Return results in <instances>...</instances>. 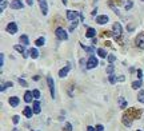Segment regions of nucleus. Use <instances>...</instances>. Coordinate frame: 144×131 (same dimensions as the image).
I'll list each match as a JSON object with an SVG mask.
<instances>
[{"instance_id": "nucleus-1", "label": "nucleus", "mask_w": 144, "mask_h": 131, "mask_svg": "<svg viewBox=\"0 0 144 131\" xmlns=\"http://www.w3.org/2000/svg\"><path fill=\"white\" fill-rule=\"evenodd\" d=\"M123 34V28L120 23H113V27H112V36L115 39H119Z\"/></svg>"}, {"instance_id": "nucleus-2", "label": "nucleus", "mask_w": 144, "mask_h": 131, "mask_svg": "<svg viewBox=\"0 0 144 131\" xmlns=\"http://www.w3.org/2000/svg\"><path fill=\"white\" fill-rule=\"evenodd\" d=\"M55 34H56V37H57V39H60V40H67L68 39V34L63 30L62 27L56 28V32H55Z\"/></svg>"}, {"instance_id": "nucleus-3", "label": "nucleus", "mask_w": 144, "mask_h": 131, "mask_svg": "<svg viewBox=\"0 0 144 131\" xmlns=\"http://www.w3.org/2000/svg\"><path fill=\"white\" fill-rule=\"evenodd\" d=\"M96 66H97V59L95 58L94 55L90 56V58H88V60H87V68L91 70V68H95Z\"/></svg>"}, {"instance_id": "nucleus-4", "label": "nucleus", "mask_w": 144, "mask_h": 131, "mask_svg": "<svg viewBox=\"0 0 144 131\" xmlns=\"http://www.w3.org/2000/svg\"><path fill=\"white\" fill-rule=\"evenodd\" d=\"M6 30H7L8 34L13 35V34H16V32H17V24H16V23H13V21H11V23H8V24H7Z\"/></svg>"}, {"instance_id": "nucleus-5", "label": "nucleus", "mask_w": 144, "mask_h": 131, "mask_svg": "<svg viewBox=\"0 0 144 131\" xmlns=\"http://www.w3.org/2000/svg\"><path fill=\"white\" fill-rule=\"evenodd\" d=\"M47 83H48V86H49L51 96H52V99H55V83H53L52 76H47Z\"/></svg>"}, {"instance_id": "nucleus-6", "label": "nucleus", "mask_w": 144, "mask_h": 131, "mask_svg": "<svg viewBox=\"0 0 144 131\" xmlns=\"http://www.w3.org/2000/svg\"><path fill=\"white\" fill-rule=\"evenodd\" d=\"M135 41H136V46L139 48L144 50V34H139L136 36V39H135Z\"/></svg>"}, {"instance_id": "nucleus-7", "label": "nucleus", "mask_w": 144, "mask_h": 131, "mask_svg": "<svg viewBox=\"0 0 144 131\" xmlns=\"http://www.w3.org/2000/svg\"><path fill=\"white\" fill-rule=\"evenodd\" d=\"M38 2H39V6H40V9H41V13H43V15H47L48 13L47 0H38Z\"/></svg>"}, {"instance_id": "nucleus-8", "label": "nucleus", "mask_w": 144, "mask_h": 131, "mask_svg": "<svg viewBox=\"0 0 144 131\" xmlns=\"http://www.w3.org/2000/svg\"><path fill=\"white\" fill-rule=\"evenodd\" d=\"M69 71H71V66L68 64V66H66L64 68H62V70L59 71V76H60V78H66Z\"/></svg>"}, {"instance_id": "nucleus-9", "label": "nucleus", "mask_w": 144, "mask_h": 131, "mask_svg": "<svg viewBox=\"0 0 144 131\" xmlns=\"http://www.w3.org/2000/svg\"><path fill=\"white\" fill-rule=\"evenodd\" d=\"M23 7V3H21V0H12L11 2V8L13 9H21Z\"/></svg>"}, {"instance_id": "nucleus-10", "label": "nucleus", "mask_w": 144, "mask_h": 131, "mask_svg": "<svg viewBox=\"0 0 144 131\" xmlns=\"http://www.w3.org/2000/svg\"><path fill=\"white\" fill-rule=\"evenodd\" d=\"M108 16L107 15H101V16H97L96 17V23L97 24H107V23H108Z\"/></svg>"}, {"instance_id": "nucleus-11", "label": "nucleus", "mask_w": 144, "mask_h": 131, "mask_svg": "<svg viewBox=\"0 0 144 131\" xmlns=\"http://www.w3.org/2000/svg\"><path fill=\"white\" fill-rule=\"evenodd\" d=\"M81 13H77L75 11H67V17L69 19V20H76L77 16H80Z\"/></svg>"}, {"instance_id": "nucleus-12", "label": "nucleus", "mask_w": 144, "mask_h": 131, "mask_svg": "<svg viewBox=\"0 0 144 131\" xmlns=\"http://www.w3.org/2000/svg\"><path fill=\"white\" fill-rule=\"evenodd\" d=\"M32 99H34V94H32L31 91H25V94H24V102L25 103H31Z\"/></svg>"}, {"instance_id": "nucleus-13", "label": "nucleus", "mask_w": 144, "mask_h": 131, "mask_svg": "<svg viewBox=\"0 0 144 131\" xmlns=\"http://www.w3.org/2000/svg\"><path fill=\"white\" fill-rule=\"evenodd\" d=\"M8 102H10V104H11L12 107H17V106H19V103H20L19 98H16V96H11Z\"/></svg>"}, {"instance_id": "nucleus-14", "label": "nucleus", "mask_w": 144, "mask_h": 131, "mask_svg": "<svg viewBox=\"0 0 144 131\" xmlns=\"http://www.w3.org/2000/svg\"><path fill=\"white\" fill-rule=\"evenodd\" d=\"M123 123L127 126V127H129V126L132 124V119L129 118V115H128V114H124V116H123Z\"/></svg>"}, {"instance_id": "nucleus-15", "label": "nucleus", "mask_w": 144, "mask_h": 131, "mask_svg": "<svg viewBox=\"0 0 144 131\" xmlns=\"http://www.w3.org/2000/svg\"><path fill=\"white\" fill-rule=\"evenodd\" d=\"M34 114H40V111H41V108H40V103H39V100H35L34 102Z\"/></svg>"}, {"instance_id": "nucleus-16", "label": "nucleus", "mask_w": 144, "mask_h": 131, "mask_svg": "<svg viewBox=\"0 0 144 131\" xmlns=\"http://www.w3.org/2000/svg\"><path fill=\"white\" fill-rule=\"evenodd\" d=\"M23 114H24L25 116H27V118H31V116H32V114H34V108H31V107H25V108H24V111H23Z\"/></svg>"}, {"instance_id": "nucleus-17", "label": "nucleus", "mask_w": 144, "mask_h": 131, "mask_svg": "<svg viewBox=\"0 0 144 131\" xmlns=\"http://www.w3.org/2000/svg\"><path fill=\"white\" fill-rule=\"evenodd\" d=\"M20 43H21V46H28L30 44L28 36H27V35H21L20 36Z\"/></svg>"}, {"instance_id": "nucleus-18", "label": "nucleus", "mask_w": 144, "mask_h": 131, "mask_svg": "<svg viewBox=\"0 0 144 131\" xmlns=\"http://www.w3.org/2000/svg\"><path fill=\"white\" fill-rule=\"evenodd\" d=\"M95 35H96V31H95V28H88L87 30V34H85V36L87 37H95Z\"/></svg>"}, {"instance_id": "nucleus-19", "label": "nucleus", "mask_w": 144, "mask_h": 131, "mask_svg": "<svg viewBox=\"0 0 144 131\" xmlns=\"http://www.w3.org/2000/svg\"><path fill=\"white\" fill-rule=\"evenodd\" d=\"M119 106H120V108H123V110L125 108V107H127V100H125L123 96L119 98Z\"/></svg>"}, {"instance_id": "nucleus-20", "label": "nucleus", "mask_w": 144, "mask_h": 131, "mask_svg": "<svg viewBox=\"0 0 144 131\" xmlns=\"http://www.w3.org/2000/svg\"><path fill=\"white\" fill-rule=\"evenodd\" d=\"M30 55H31L32 59H36L39 56V52H38V50H36V48H31L30 50Z\"/></svg>"}, {"instance_id": "nucleus-21", "label": "nucleus", "mask_w": 144, "mask_h": 131, "mask_svg": "<svg viewBox=\"0 0 144 131\" xmlns=\"http://www.w3.org/2000/svg\"><path fill=\"white\" fill-rule=\"evenodd\" d=\"M141 84H143L141 79H139V80H136V82H133V83H132V88H133V90H137V88H140V87H141Z\"/></svg>"}, {"instance_id": "nucleus-22", "label": "nucleus", "mask_w": 144, "mask_h": 131, "mask_svg": "<svg viewBox=\"0 0 144 131\" xmlns=\"http://www.w3.org/2000/svg\"><path fill=\"white\" fill-rule=\"evenodd\" d=\"M96 52H97V55L100 56V58H107V52H105V50H103V48H99V50H96Z\"/></svg>"}, {"instance_id": "nucleus-23", "label": "nucleus", "mask_w": 144, "mask_h": 131, "mask_svg": "<svg viewBox=\"0 0 144 131\" xmlns=\"http://www.w3.org/2000/svg\"><path fill=\"white\" fill-rule=\"evenodd\" d=\"M81 48H84L87 52H90V54H94V51H95V47L92 46V47H85L84 44H81Z\"/></svg>"}, {"instance_id": "nucleus-24", "label": "nucleus", "mask_w": 144, "mask_h": 131, "mask_svg": "<svg viewBox=\"0 0 144 131\" xmlns=\"http://www.w3.org/2000/svg\"><path fill=\"white\" fill-rule=\"evenodd\" d=\"M44 43H45V39H44V37H39V39L35 41V44L38 46V47H40V46H44Z\"/></svg>"}, {"instance_id": "nucleus-25", "label": "nucleus", "mask_w": 144, "mask_h": 131, "mask_svg": "<svg viewBox=\"0 0 144 131\" xmlns=\"http://www.w3.org/2000/svg\"><path fill=\"white\" fill-rule=\"evenodd\" d=\"M108 80H109V83H111V84H115L116 82H118V78H116L113 74H111L109 76H108Z\"/></svg>"}, {"instance_id": "nucleus-26", "label": "nucleus", "mask_w": 144, "mask_h": 131, "mask_svg": "<svg viewBox=\"0 0 144 131\" xmlns=\"http://www.w3.org/2000/svg\"><path fill=\"white\" fill-rule=\"evenodd\" d=\"M77 24H79V20H77V19H76V20H72V24L71 26H69V31H73V30H75V28L77 27Z\"/></svg>"}, {"instance_id": "nucleus-27", "label": "nucleus", "mask_w": 144, "mask_h": 131, "mask_svg": "<svg viewBox=\"0 0 144 131\" xmlns=\"http://www.w3.org/2000/svg\"><path fill=\"white\" fill-rule=\"evenodd\" d=\"M13 48H15L16 51H19V52H21L23 55L25 54V51H24V47H23V46H20V44H16L15 47H13Z\"/></svg>"}, {"instance_id": "nucleus-28", "label": "nucleus", "mask_w": 144, "mask_h": 131, "mask_svg": "<svg viewBox=\"0 0 144 131\" xmlns=\"http://www.w3.org/2000/svg\"><path fill=\"white\" fill-rule=\"evenodd\" d=\"M12 82H7V83H3L2 84V88H0V90H2V91H4V90H6V88H8V87H12Z\"/></svg>"}, {"instance_id": "nucleus-29", "label": "nucleus", "mask_w": 144, "mask_h": 131, "mask_svg": "<svg viewBox=\"0 0 144 131\" xmlns=\"http://www.w3.org/2000/svg\"><path fill=\"white\" fill-rule=\"evenodd\" d=\"M137 99H139V102H141V103H144V90H140V91H139Z\"/></svg>"}, {"instance_id": "nucleus-30", "label": "nucleus", "mask_w": 144, "mask_h": 131, "mask_svg": "<svg viewBox=\"0 0 144 131\" xmlns=\"http://www.w3.org/2000/svg\"><path fill=\"white\" fill-rule=\"evenodd\" d=\"M132 6H133V3L131 0H127V3H125V11H129V9L132 8Z\"/></svg>"}, {"instance_id": "nucleus-31", "label": "nucleus", "mask_w": 144, "mask_h": 131, "mask_svg": "<svg viewBox=\"0 0 144 131\" xmlns=\"http://www.w3.org/2000/svg\"><path fill=\"white\" fill-rule=\"evenodd\" d=\"M32 94H34L35 99H39V98H40V91L39 90H34V91H32Z\"/></svg>"}, {"instance_id": "nucleus-32", "label": "nucleus", "mask_w": 144, "mask_h": 131, "mask_svg": "<svg viewBox=\"0 0 144 131\" xmlns=\"http://www.w3.org/2000/svg\"><path fill=\"white\" fill-rule=\"evenodd\" d=\"M107 58H108V62H109L111 64H112V63L115 62V60H116V56H115V55H108Z\"/></svg>"}, {"instance_id": "nucleus-33", "label": "nucleus", "mask_w": 144, "mask_h": 131, "mask_svg": "<svg viewBox=\"0 0 144 131\" xmlns=\"http://www.w3.org/2000/svg\"><path fill=\"white\" fill-rule=\"evenodd\" d=\"M6 7H7V2L6 0H2V6H0V11H4V9H6Z\"/></svg>"}, {"instance_id": "nucleus-34", "label": "nucleus", "mask_w": 144, "mask_h": 131, "mask_svg": "<svg viewBox=\"0 0 144 131\" xmlns=\"http://www.w3.org/2000/svg\"><path fill=\"white\" fill-rule=\"evenodd\" d=\"M113 70H115V67H113V66H112V64H109V66H108V67H107V72H108V74L111 75V74H112V72H113Z\"/></svg>"}, {"instance_id": "nucleus-35", "label": "nucleus", "mask_w": 144, "mask_h": 131, "mask_svg": "<svg viewBox=\"0 0 144 131\" xmlns=\"http://www.w3.org/2000/svg\"><path fill=\"white\" fill-rule=\"evenodd\" d=\"M17 82H19V84H21L23 87H27V86H28V84H27V82H25V80H23L21 78H19V79H17Z\"/></svg>"}, {"instance_id": "nucleus-36", "label": "nucleus", "mask_w": 144, "mask_h": 131, "mask_svg": "<svg viewBox=\"0 0 144 131\" xmlns=\"http://www.w3.org/2000/svg\"><path fill=\"white\" fill-rule=\"evenodd\" d=\"M19 120H20V118H19V115H15V116H12V122L13 123H19Z\"/></svg>"}, {"instance_id": "nucleus-37", "label": "nucleus", "mask_w": 144, "mask_h": 131, "mask_svg": "<svg viewBox=\"0 0 144 131\" xmlns=\"http://www.w3.org/2000/svg\"><path fill=\"white\" fill-rule=\"evenodd\" d=\"M64 131H72V126H71V123H67V124H66V127H64Z\"/></svg>"}, {"instance_id": "nucleus-38", "label": "nucleus", "mask_w": 144, "mask_h": 131, "mask_svg": "<svg viewBox=\"0 0 144 131\" xmlns=\"http://www.w3.org/2000/svg\"><path fill=\"white\" fill-rule=\"evenodd\" d=\"M0 66H2V67L4 66V54L3 52L0 54Z\"/></svg>"}, {"instance_id": "nucleus-39", "label": "nucleus", "mask_w": 144, "mask_h": 131, "mask_svg": "<svg viewBox=\"0 0 144 131\" xmlns=\"http://www.w3.org/2000/svg\"><path fill=\"white\" fill-rule=\"evenodd\" d=\"M96 131H104V127L101 124H97L96 126Z\"/></svg>"}, {"instance_id": "nucleus-40", "label": "nucleus", "mask_w": 144, "mask_h": 131, "mask_svg": "<svg viewBox=\"0 0 144 131\" xmlns=\"http://www.w3.org/2000/svg\"><path fill=\"white\" fill-rule=\"evenodd\" d=\"M137 78H139V79L143 78V71H141V70H137Z\"/></svg>"}, {"instance_id": "nucleus-41", "label": "nucleus", "mask_w": 144, "mask_h": 131, "mask_svg": "<svg viewBox=\"0 0 144 131\" xmlns=\"http://www.w3.org/2000/svg\"><path fill=\"white\" fill-rule=\"evenodd\" d=\"M87 131H96V127H92V126H88Z\"/></svg>"}, {"instance_id": "nucleus-42", "label": "nucleus", "mask_w": 144, "mask_h": 131, "mask_svg": "<svg viewBox=\"0 0 144 131\" xmlns=\"http://www.w3.org/2000/svg\"><path fill=\"white\" fill-rule=\"evenodd\" d=\"M118 80H119V82H124V76H119Z\"/></svg>"}, {"instance_id": "nucleus-43", "label": "nucleus", "mask_w": 144, "mask_h": 131, "mask_svg": "<svg viewBox=\"0 0 144 131\" xmlns=\"http://www.w3.org/2000/svg\"><path fill=\"white\" fill-rule=\"evenodd\" d=\"M27 3H28V6H32V4H34V0H27Z\"/></svg>"}, {"instance_id": "nucleus-44", "label": "nucleus", "mask_w": 144, "mask_h": 131, "mask_svg": "<svg viewBox=\"0 0 144 131\" xmlns=\"http://www.w3.org/2000/svg\"><path fill=\"white\" fill-rule=\"evenodd\" d=\"M96 12H97V9L95 8V9H94V11H92V12H91V13H92V16H95V15H96Z\"/></svg>"}, {"instance_id": "nucleus-45", "label": "nucleus", "mask_w": 144, "mask_h": 131, "mask_svg": "<svg viewBox=\"0 0 144 131\" xmlns=\"http://www.w3.org/2000/svg\"><path fill=\"white\" fill-rule=\"evenodd\" d=\"M62 2H63V4H64V6H67V3H68L67 0H62Z\"/></svg>"}, {"instance_id": "nucleus-46", "label": "nucleus", "mask_w": 144, "mask_h": 131, "mask_svg": "<svg viewBox=\"0 0 144 131\" xmlns=\"http://www.w3.org/2000/svg\"><path fill=\"white\" fill-rule=\"evenodd\" d=\"M141 2H144V0H141Z\"/></svg>"}, {"instance_id": "nucleus-47", "label": "nucleus", "mask_w": 144, "mask_h": 131, "mask_svg": "<svg viewBox=\"0 0 144 131\" xmlns=\"http://www.w3.org/2000/svg\"><path fill=\"white\" fill-rule=\"evenodd\" d=\"M137 131H140V130H137Z\"/></svg>"}]
</instances>
